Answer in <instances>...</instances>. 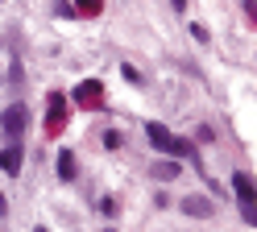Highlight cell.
I'll list each match as a JSON object with an SVG mask.
<instances>
[{"mask_svg":"<svg viewBox=\"0 0 257 232\" xmlns=\"http://www.w3.org/2000/svg\"><path fill=\"white\" fill-rule=\"evenodd\" d=\"M120 75H124V79H128V83H141V75H137V71H133V66H128V62H124V66H120Z\"/></svg>","mask_w":257,"mask_h":232,"instance_id":"cell-14","label":"cell"},{"mask_svg":"<svg viewBox=\"0 0 257 232\" xmlns=\"http://www.w3.org/2000/svg\"><path fill=\"white\" fill-rule=\"evenodd\" d=\"M75 17H87V21H91V17H100L104 13V0H75Z\"/></svg>","mask_w":257,"mask_h":232,"instance_id":"cell-10","label":"cell"},{"mask_svg":"<svg viewBox=\"0 0 257 232\" xmlns=\"http://www.w3.org/2000/svg\"><path fill=\"white\" fill-rule=\"evenodd\" d=\"M25 125H29V112H25L21 104H9L5 112H0V129H5V137H9V145L25 137Z\"/></svg>","mask_w":257,"mask_h":232,"instance_id":"cell-4","label":"cell"},{"mask_svg":"<svg viewBox=\"0 0 257 232\" xmlns=\"http://www.w3.org/2000/svg\"><path fill=\"white\" fill-rule=\"evenodd\" d=\"M54 13H58V17H75V9H71V0H54Z\"/></svg>","mask_w":257,"mask_h":232,"instance_id":"cell-11","label":"cell"},{"mask_svg":"<svg viewBox=\"0 0 257 232\" xmlns=\"http://www.w3.org/2000/svg\"><path fill=\"white\" fill-rule=\"evenodd\" d=\"M75 104L79 108H104V83L100 79H83V83H75Z\"/></svg>","mask_w":257,"mask_h":232,"instance_id":"cell-5","label":"cell"},{"mask_svg":"<svg viewBox=\"0 0 257 232\" xmlns=\"http://www.w3.org/2000/svg\"><path fill=\"white\" fill-rule=\"evenodd\" d=\"M38 232H50V228H38Z\"/></svg>","mask_w":257,"mask_h":232,"instance_id":"cell-16","label":"cell"},{"mask_svg":"<svg viewBox=\"0 0 257 232\" xmlns=\"http://www.w3.org/2000/svg\"><path fill=\"white\" fill-rule=\"evenodd\" d=\"M232 191H236V199H240V220H245V224H257V199H253V178H249L245 170H236V174H232Z\"/></svg>","mask_w":257,"mask_h":232,"instance_id":"cell-2","label":"cell"},{"mask_svg":"<svg viewBox=\"0 0 257 232\" xmlns=\"http://www.w3.org/2000/svg\"><path fill=\"white\" fill-rule=\"evenodd\" d=\"M0 166H5V174H9V178H17V174H21V166H25V145H21V141H13L5 154H0Z\"/></svg>","mask_w":257,"mask_h":232,"instance_id":"cell-7","label":"cell"},{"mask_svg":"<svg viewBox=\"0 0 257 232\" xmlns=\"http://www.w3.org/2000/svg\"><path fill=\"white\" fill-rule=\"evenodd\" d=\"M104 145H108V149H120L124 137H120V133H104Z\"/></svg>","mask_w":257,"mask_h":232,"instance_id":"cell-12","label":"cell"},{"mask_svg":"<svg viewBox=\"0 0 257 232\" xmlns=\"http://www.w3.org/2000/svg\"><path fill=\"white\" fill-rule=\"evenodd\" d=\"M5 211H9V203H5V195H0V215H5Z\"/></svg>","mask_w":257,"mask_h":232,"instance_id":"cell-15","label":"cell"},{"mask_svg":"<svg viewBox=\"0 0 257 232\" xmlns=\"http://www.w3.org/2000/svg\"><path fill=\"white\" fill-rule=\"evenodd\" d=\"M146 133H150V141L162 149V154H170V158H187V162H199V149L191 145V141H183V137H174V133L166 129V125H146Z\"/></svg>","mask_w":257,"mask_h":232,"instance_id":"cell-1","label":"cell"},{"mask_svg":"<svg viewBox=\"0 0 257 232\" xmlns=\"http://www.w3.org/2000/svg\"><path fill=\"white\" fill-rule=\"evenodd\" d=\"M179 174H183V166H179V162H154V166H150V178H162V182L179 178Z\"/></svg>","mask_w":257,"mask_h":232,"instance_id":"cell-9","label":"cell"},{"mask_svg":"<svg viewBox=\"0 0 257 232\" xmlns=\"http://www.w3.org/2000/svg\"><path fill=\"white\" fill-rule=\"evenodd\" d=\"M75 174H79L75 149H58V178H62V182H75Z\"/></svg>","mask_w":257,"mask_h":232,"instance_id":"cell-8","label":"cell"},{"mask_svg":"<svg viewBox=\"0 0 257 232\" xmlns=\"http://www.w3.org/2000/svg\"><path fill=\"white\" fill-rule=\"evenodd\" d=\"M100 207H104V215H116V199L104 195V199H100Z\"/></svg>","mask_w":257,"mask_h":232,"instance_id":"cell-13","label":"cell"},{"mask_svg":"<svg viewBox=\"0 0 257 232\" xmlns=\"http://www.w3.org/2000/svg\"><path fill=\"white\" fill-rule=\"evenodd\" d=\"M183 215H195V220H207L216 215V203L207 195H183Z\"/></svg>","mask_w":257,"mask_h":232,"instance_id":"cell-6","label":"cell"},{"mask_svg":"<svg viewBox=\"0 0 257 232\" xmlns=\"http://www.w3.org/2000/svg\"><path fill=\"white\" fill-rule=\"evenodd\" d=\"M71 112H67V95L62 91H50V99H46V137H58L62 129H67Z\"/></svg>","mask_w":257,"mask_h":232,"instance_id":"cell-3","label":"cell"}]
</instances>
